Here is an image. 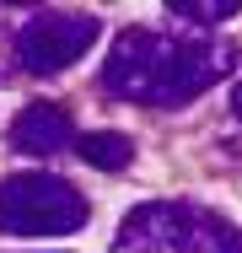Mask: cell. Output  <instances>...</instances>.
Listing matches in <instances>:
<instances>
[{"mask_svg": "<svg viewBox=\"0 0 242 253\" xmlns=\"http://www.w3.org/2000/svg\"><path fill=\"white\" fill-rule=\"evenodd\" d=\"M92 215L86 194L54 172H11L0 183V232L5 237H65Z\"/></svg>", "mask_w": 242, "mask_h": 253, "instance_id": "7a4b0ae2", "label": "cell"}, {"mask_svg": "<svg viewBox=\"0 0 242 253\" xmlns=\"http://www.w3.org/2000/svg\"><path fill=\"white\" fill-rule=\"evenodd\" d=\"M167 11L183 16V22H194V27H210L221 16H237V0H172Z\"/></svg>", "mask_w": 242, "mask_h": 253, "instance_id": "ba28073f", "label": "cell"}, {"mask_svg": "<svg viewBox=\"0 0 242 253\" xmlns=\"http://www.w3.org/2000/svg\"><path fill=\"white\" fill-rule=\"evenodd\" d=\"M237 65L226 38H161V33H119V43L102 65V86L124 102L145 108H183L204 86H215Z\"/></svg>", "mask_w": 242, "mask_h": 253, "instance_id": "6da1fadb", "label": "cell"}, {"mask_svg": "<svg viewBox=\"0 0 242 253\" xmlns=\"http://www.w3.org/2000/svg\"><path fill=\"white\" fill-rule=\"evenodd\" d=\"M76 140V124H70V113L65 108H54V102H27L16 119H11V146L27 156H54L65 151Z\"/></svg>", "mask_w": 242, "mask_h": 253, "instance_id": "5b68a950", "label": "cell"}, {"mask_svg": "<svg viewBox=\"0 0 242 253\" xmlns=\"http://www.w3.org/2000/svg\"><path fill=\"white\" fill-rule=\"evenodd\" d=\"M232 113L242 119V81H237V92H232Z\"/></svg>", "mask_w": 242, "mask_h": 253, "instance_id": "9c48e42d", "label": "cell"}, {"mask_svg": "<svg viewBox=\"0 0 242 253\" xmlns=\"http://www.w3.org/2000/svg\"><path fill=\"white\" fill-rule=\"evenodd\" d=\"M189 253H242V226H232L215 210L189 215Z\"/></svg>", "mask_w": 242, "mask_h": 253, "instance_id": "52a82bcc", "label": "cell"}, {"mask_svg": "<svg viewBox=\"0 0 242 253\" xmlns=\"http://www.w3.org/2000/svg\"><path fill=\"white\" fill-rule=\"evenodd\" d=\"M76 156L102 167V172H124L135 162V140L119 129H86V135H76Z\"/></svg>", "mask_w": 242, "mask_h": 253, "instance_id": "8992f818", "label": "cell"}, {"mask_svg": "<svg viewBox=\"0 0 242 253\" xmlns=\"http://www.w3.org/2000/svg\"><path fill=\"white\" fill-rule=\"evenodd\" d=\"M97 43V16L92 11H38L16 27V65L33 76H54L76 65Z\"/></svg>", "mask_w": 242, "mask_h": 253, "instance_id": "3957f363", "label": "cell"}, {"mask_svg": "<svg viewBox=\"0 0 242 253\" xmlns=\"http://www.w3.org/2000/svg\"><path fill=\"white\" fill-rule=\"evenodd\" d=\"M189 205L178 200H151L135 205L113 237L108 253H189Z\"/></svg>", "mask_w": 242, "mask_h": 253, "instance_id": "277c9868", "label": "cell"}]
</instances>
